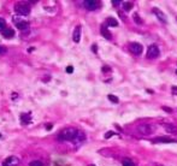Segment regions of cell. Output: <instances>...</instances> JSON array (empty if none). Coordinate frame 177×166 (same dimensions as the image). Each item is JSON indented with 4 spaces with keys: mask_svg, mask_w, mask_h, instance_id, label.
<instances>
[{
    "mask_svg": "<svg viewBox=\"0 0 177 166\" xmlns=\"http://www.w3.org/2000/svg\"><path fill=\"white\" fill-rule=\"evenodd\" d=\"M84 140H86L84 134H83L82 131H81V130H78L77 134H76V136H75L74 140H72V142H74L75 144H80V143H82Z\"/></svg>",
    "mask_w": 177,
    "mask_h": 166,
    "instance_id": "9",
    "label": "cell"
},
{
    "mask_svg": "<svg viewBox=\"0 0 177 166\" xmlns=\"http://www.w3.org/2000/svg\"><path fill=\"white\" fill-rule=\"evenodd\" d=\"M21 120H22L23 124L30 123V120H32V114L30 113H22L21 114Z\"/></svg>",
    "mask_w": 177,
    "mask_h": 166,
    "instance_id": "16",
    "label": "cell"
},
{
    "mask_svg": "<svg viewBox=\"0 0 177 166\" xmlns=\"http://www.w3.org/2000/svg\"><path fill=\"white\" fill-rule=\"evenodd\" d=\"M29 166H43V163L41 160H33L29 163Z\"/></svg>",
    "mask_w": 177,
    "mask_h": 166,
    "instance_id": "17",
    "label": "cell"
},
{
    "mask_svg": "<svg viewBox=\"0 0 177 166\" xmlns=\"http://www.w3.org/2000/svg\"><path fill=\"white\" fill-rule=\"evenodd\" d=\"M120 1H118V0H113V1H112V4H119Z\"/></svg>",
    "mask_w": 177,
    "mask_h": 166,
    "instance_id": "28",
    "label": "cell"
},
{
    "mask_svg": "<svg viewBox=\"0 0 177 166\" xmlns=\"http://www.w3.org/2000/svg\"><path fill=\"white\" fill-rule=\"evenodd\" d=\"M105 26L106 27H117L118 26V22H117V19H114L112 17H109L107 19H106Z\"/></svg>",
    "mask_w": 177,
    "mask_h": 166,
    "instance_id": "15",
    "label": "cell"
},
{
    "mask_svg": "<svg viewBox=\"0 0 177 166\" xmlns=\"http://www.w3.org/2000/svg\"><path fill=\"white\" fill-rule=\"evenodd\" d=\"M0 137H1V135H0Z\"/></svg>",
    "mask_w": 177,
    "mask_h": 166,
    "instance_id": "30",
    "label": "cell"
},
{
    "mask_svg": "<svg viewBox=\"0 0 177 166\" xmlns=\"http://www.w3.org/2000/svg\"><path fill=\"white\" fill-rule=\"evenodd\" d=\"M18 164H19V159L17 157H14V155H11V157L4 160L3 166H18Z\"/></svg>",
    "mask_w": 177,
    "mask_h": 166,
    "instance_id": "5",
    "label": "cell"
},
{
    "mask_svg": "<svg viewBox=\"0 0 177 166\" xmlns=\"http://www.w3.org/2000/svg\"><path fill=\"white\" fill-rule=\"evenodd\" d=\"M122 164H123V166H134V163L131 161L130 159H123V161H122Z\"/></svg>",
    "mask_w": 177,
    "mask_h": 166,
    "instance_id": "19",
    "label": "cell"
},
{
    "mask_svg": "<svg viewBox=\"0 0 177 166\" xmlns=\"http://www.w3.org/2000/svg\"><path fill=\"white\" fill-rule=\"evenodd\" d=\"M172 90H174L175 94H177V87H172Z\"/></svg>",
    "mask_w": 177,
    "mask_h": 166,
    "instance_id": "27",
    "label": "cell"
},
{
    "mask_svg": "<svg viewBox=\"0 0 177 166\" xmlns=\"http://www.w3.org/2000/svg\"><path fill=\"white\" fill-rule=\"evenodd\" d=\"M129 49L133 52L135 55H140L143 51V47L141 43H138V42H131L129 45Z\"/></svg>",
    "mask_w": 177,
    "mask_h": 166,
    "instance_id": "4",
    "label": "cell"
},
{
    "mask_svg": "<svg viewBox=\"0 0 177 166\" xmlns=\"http://www.w3.org/2000/svg\"><path fill=\"white\" fill-rule=\"evenodd\" d=\"M164 110H166V112H172V110L171 108H168V107H163Z\"/></svg>",
    "mask_w": 177,
    "mask_h": 166,
    "instance_id": "26",
    "label": "cell"
},
{
    "mask_svg": "<svg viewBox=\"0 0 177 166\" xmlns=\"http://www.w3.org/2000/svg\"><path fill=\"white\" fill-rule=\"evenodd\" d=\"M176 73H177V71H176Z\"/></svg>",
    "mask_w": 177,
    "mask_h": 166,
    "instance_id": "31",
    "label": "cell"
},
{
    "mask_svg": "<svg viewBox=\"0 0 177 166\" xmlns=\"http://www.w3.org/2000/svg\"><path fill=\"white\" fill-rule=\"evenodd\" d=\"M101 34H103V36L105 37V39H107V40H111L112 39V35H111V33L107 30V27L105 26H101Z\"/></svg>",
    "mask_w": 177,
    "mask_h": 166,
    "instance_id": "13",
    "label": "cell"
},
{
    "mask_svg": "<svg viewBox=\"0 0 177 166\" xmlns=\"http://www.w3.org/2000/svg\"><path fill=\"white\" fill-rule=\"evenodd\" d=\"M14 23H16V27L19 30H25L29 28V23L27 21H19V22H14Z\"/></svg>",
    "mask_w": 177,
    "mask_h": 166,
    "instance_id": "14",
    "label": "cell"
},
{
    "mask_svg": "<svg viewBox=\"0 0 177 166\" xmlns=\"http://www.w3.org/2000/svg\"><path fill=\"white\" fill-rule=\"evenodd\" d=\"M72 71H74V68L72 66H68L66 68V72L68 73H72Z\"/></svg>",
    "mask_w": 177,
    "mask_h": 166,
    "instance_id": "24",
    "label": "cell"
},
{
    "mask_svg": "<svg viewBox=\"0 0 177 166\" xmlns=\"http://www.w3.org/2000/svg\"><path fill=\"white\" fill-rule=\"evenodd\" d=\"M72 39H74V41L76 43H78L80 42V40H81V27H76L75 30H74V35H72Z\"/></svg>",
    "mask_w": 177,
    "mask_h": 166,
    "instance_id": "10",
    "label": "cell"
},
{
    "mask_svg": "<svg viewBox=\"0 0 177 166\" xmlns=\"http://www.w3.org/2000/svg\"><path fill=\"white\" fill-rule=\"evenodd\" d=\"M152 11H153V13L155 14V16H157V18H158L160 22H163L164 24H166V23H168V19H166L165 13H164L163 11H161V10H159L158 7H153V10H152Z\"/></svg>",
    "mask_w": 177,
    "mask_h": 166,
    "instance_id": "7",
    "label": "cell"
},
{
    "mask_svg": "<svg viewBox=\"0 0 177 166\" xmlns=\"http://www.w3.org/2000/svg\"><path fill=\"white\" fill-rule=\"evenodd\" d=\"M159 54H160V51H159V48H158L157 45H151V46L148 47V49H147V58L148 59L158 58Z\"/></svg>",
    "mask_w": 177,
    "mask_h": 166,
    "instance_id": "3",
    "label": "cell"
},
{
    "mask_svg": "<svg viewBox=\"0 0 177 166\" xmlns=\"http://www.w3.org/2000/svg\"><path fill=\"white\" fill-rule=\"evenodd\" d=\"M138 131L140 134L146 135V136H147V135H151L152 133H153V129H152V127H151V125H148V124H141V125H139Z\"/></svg>",
    "mask_w": 177,
    "mask_h": 166,
    "instance_id": "6",
    "label": "cell"
},
{
    "mask_svg": "<svg viewBox=\"0 0 177 166\" xmlns=\"http://www.w3.org/2000/svg\"><path fill=\"white\" fill-rule=\"evenodd\" d=\"M7 52V48L6 47H4V46H1V45H0V54H5Z\"/></svg>",
    "mask_w": 177,
    "mask_h": 166,
    "instance_id": "23",
    "label": "cell"
},
{
    "mask_svg": "<svg viewBox=\"0 0 177 166\" xmlns=\"http://www.w3.org/2000/svg\"><path fill=\"white\" fill-rule=\"evenodd\" d=\"M134 21H135L136 23H138V24H142V21H141V18L139 17V14H138V13H135V14H134Z\"/></svg>",
    "mask_w": 177,
    "mask_h": 166,
    "instance_id": "22",
    "label": "cell"
},
{
    "mask_svg": "<svg viewBox=\"0 0 177 166\" xmlns=\"http://www.w3.org/2000/svg\"><path fill=\"white\" fill-rule=\"evenodd\" d=\"M123 7H124L125 11H129V10H131V7H133V3H124Z\"/></svg>",
    "mask_w": 177,
    "mask_h": 166,
    "instance_id": "20",
    "label": "cell"
},
{
    "mask_svg": "<svg viewBox=\"0 0 177 166\" xmlns=\"http://www.w3.org/2000/svg\"><path fill=\"white\" fill-rule=\"evenodd\" d=\"M158 166H163V165H158Z\"/></svg>",
    "mask_w": 177,
    "mask_h": 166,
    "instance_id": "29",
    "label": "cell"
},
{
    "mask_svg": "<svg viewBox=\"0 0 177 166\" xmlns=\"http://www.w3.org/2000/svg\"><path fill=\"white\" fill-rule=\"evenodd\" d=\"M3 35H4V37H6V39H12L14 36V30L11 28H6L3 30Z\"/></svg>",
    "mask_w": 177,
    "mask_h": 166,
    "instance_id": "12",
    "label": "cell"
},
{
    "mask_svg": "<svg viewBox=\"0 0 177 166\" xmlns=\"http://www.w3.org/2000/svg\"><path fill=\"white\" fill-rule=\"evenodd\" d=\"M14 12L19 16H27L30 13V7L25 3H17L14 5Z\"/></svg>",
    "mask_w": 177,
    "mask_h": 166,
    "instance_id": "2",
    "label": "cell"
},
{
    "mask_svg": "<svg viewBox=\"0 0 177 166\" xmlns=\"http://www.w3.org/2000/svg\"><path fill=\"white\" fill-rule=\"evenodd\" d=\"M153 142L154 143H172L175 141L169 138V137H157L153 140Z\"/></svg>",
    "mask_w": 177,
    "mask_h": 166,
    "instance_id": "11",
    "label": "cell"
},
{
    "mask_svg": "<svg viewBox=\"0 0 177 166\" xmlns=\"http://www.w3.org/2000/svg\"><path fill=\"white\" fill-rule=\"evenodd\" d=\"M83 6L89 11H93V10L99 7V3L95 1V0H86V1H83Z\"/></svg>",
    "mask_w": 177,
    "mask_h": 166,
    "instance_id": "8",
    "label": "cell"
},
{
    "mask_svg": "<svg viewBox=\"0 0 177 166\" xmlns=\"http://www.w3.org/2000/svg\"><path fill=\"white\" fill-rule=\"evenodd\" d=\"M112 135H114V133H112V131H110V133H107V134H105V138H109V137H111Z\"/></svg>",
    "mask_w": 177,
    "mask_h": 166,
    "instance_id": "25",
    "label": "cell"
},
{
    "mask_svg": "<svg viewBox=\"0 0 177 166\" xmlns=\"http://www.w3.org/2000/svg\"><path fill=\"white\" fill-rule=\"evenodd\" d=\"M92 166H94V165H92Z\"/></svg>",
    "mask_w": 177,
    "mask_h": 166,
    "instance_id": "32",
    "label": "cell"
},
{
    "mask_svg": "<svg viewBox=\"0 0 177 166\" xmlns=\"http://www.w3.org/2000/svg\"><path fill=\"white\" fill-rule=\"evenodd\" d=\"M78 130L75 128H65L58 135V140L60 141H72Z\"/></svg>",
    "mask_w": 177,
    "mask_h": 166,
    "instance_id": "1",
    "label": "cell"
},
{
    "mask_svg": "<svg viewBox=\"0 0 177 166\" xmlns=\"http://www.w3.org/2000/svg\"><path fill=\"white\" fill-rule=\"evenodd\" d=\"M109 100H111L112 102H114V104H118V101H119V99L117 98V96H114V95H109Z\"/></svg>",
    "mask_w": 177,
    "mask_h": 166,
    "instance_id": "21",
    "label": "cell"
},
{
    "mask_svg": "<svg viewBox=\"0 0 177 166\" xmlns=\"http://www.w3.org/2000/svg\"><path fill=\"white\" fill-rule=\"evenodd\" d=\"M4 29H6V21L0 17V31H3Z\"/></svg>",
    "mask_w": 177,
    "mask_h": 166,
    "instance_id": "18",
    "label": "cell"
},
{
    "mask_svg": "<svg viewBox=\"0 0 177 166\" xmlns=\"http://www.w3.org/2000/svg\"><path fill=\"white\" fill-rule=\"evenodd\" d=\"M176 19H177V18H176Z\"/></svg>",
    "mask_w": 177,
    "mask_h": 166,
    "instance_id": "33",
    "label": "cell"
}]
</instances>
